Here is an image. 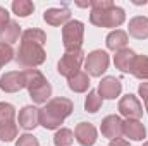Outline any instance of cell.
<instances>
[{
	"label": "cell",
	"mask_w": 148,
	"mask_h": 146,
	"mask_svg": "<svg viewBox=\"0 0 148 146\" xmlns=\"http://www.w3.org/2000/svg\"><path fill=\"white\" fill-rule=\"evenodd\" d=\"M74 103L66 96L50 98L43 108H40V126H43L47 131H57L60 129V124L73 113Z\"/></svg>",
	"instance_id": "1"
},
{
	"label": "cell",
	"mask_w": 148,
	"mask_h": 146,
	"mask_svg": "<svg viewBox=\"0 0 148 146\" xmlns=\"http://www.w3.org/2000/svg\"><path fill=\"white\" fill-rule=\"evenodd\" d=\"M16 60L21 67L24 69H36L47 60V52L43 45L33 43V41H23L16 52Z\"/></svg>",
	"instance_id": "2"
},
{
	"label": "cell",
	"mask_w": 148,
	"mask_h": 146,
	"mask_svg": "<svg viewBox=\"0 0 148 146\" xmlns=\"http://www.w3.org/2000/svg\"><path fill=\"white\" fill-rule=\"evenodd\" d=\"M126 21V10L119 5H112L109 9L91 10L90 12V23L97 28H119Z\"/></svg>",
	"instance_id": "3"
},
{
	"label": "cell",
	"mask_w": 148,
	"mask_h": 146,
	"mask_svg": "<svg viewBox=\"0 0 148 146\" xmlns=\"http://www.w3.org/2000/svg\"><path fill=\"white\" fill-rule=\"evenodd\" d=\"M84 38V24L77 19H71L67 24L62 26V45L66 52L81 50Z\"/></svg>",
	"instance_id": "4"
},
{
	"label": "cell",
	"mask_w": 148,
	"mask_h": 146,
	"mask_svg": "<svg viewBox=\"0 0 148 146\" xmlns=\"http://www.w3.org/2000/svg\"><path fill=\"white\" fill-rule=\"evenodd\" d=\"M110 64V57L105 50H93L84 57V69L91 77H102L107 72Z\"/></svg>",
	"instance_id": "5"
},
{
	"label": "cell",
	"mask_w": 148,
	"mask_h": 146,
	"mask_svg": "<svg viewBox=\"0 0 148 146\" xmlns=\"http://www.w3.org/2000/svg\"><path fill=\"white\" fill-rule=\"evenodd\" d=\"M84 64V52L83 50H74V52H66L59 64H57V72L64 77H71L76 72L81 71V65Z\"/></svg>",
	"instance_id": "6"
},
{
	"label": "cell",
	"mask_w": 148,
	"mask_h": 146,
	"mask_svg": "<svg viewBox=\"0 0 148 146\" xmlns=\"http://www.w3.org/2000/svg\"><path fill=\"white\" fill-rule=\"evenodd\" d=\"M117 110H119V113H121L122 117H126V119L140 120L141 115H143V105H141V102L138 100L136 95H131V93L124 95V96L119 100Z\"/></svg>",
	"instance_id": "7"
},
{
	"label": "cell",
	"mask_w": 148,
	"mask_h": 146,
	"mask_svg": "<svg viewBox=\"0 0 148 146\" xmlns=\"http://www.w3.org/2000/svg\"><path fill=\"white\" fill-rule=\"evenodd\" d=\"M26 88L23 71H9L0 76V89L3 93H17Z\"/></svg>",
	"instance_id": "8"
},
{
	"label": "cell",
	"mask_w": 148,
	"mask_h": 146,
	"mask_svg": "<svg viewBox=\"0 0 148 146\" xmlns=\"http://www.w3.org/2000/svg\"><path fill=\"white\" fill-rule=\"evenodd\" d=\"M74 139L81 146H93L98 139V131L90 122H79L74 127Z\"/></svg>",
	"instance_id": "9"
},
{
	"label": "cell",
	"mask_w": 148,
	"mask_h": 146,
	"mask_svg": "<svg viewBox=\"0 0 148 146\" xmlns=\"http://www.w3.org/2000/svg\"><path fill=\"white\" fill-rule=\"evenodd\" d=\"M97 91L103 100H115L122 93V83L115 76H105V77H102Z\"/></svg>",
	"instance_id": "10"
},
{
	"label": "cell",
	"mask_w": 148,
	"mask_h": 146,
	"mask_svg": "<svg viewBox=\"0 0 148 146\" xmlns=\"http://www.w3.org/2000/svg\"><path fill=\"white\" fill-rule=\"evenodd\" d=\"M122 124L124 120L115 115V113H110L107 117H103L102 120V126H100V131H102V136L107 138V139H117L122 136Z\"/></svg>",
	"instance_id": "11"
},
{
	"label": "cell",
	"mask_w": 148,
	"mask_h": 146,
	"mask_svg": "<svg viewBox=\"0 0 148 146\" xmlns=\"http://www.w3.org/2000/svg\"><path fill=\"white\" fill-rule=\"evenodd\" d=\"M17 124L24 131H33L36 126H40V108L35 105H26L19 110Z\"/></svg>",
	"instance_id": "12"
},
{
	"label": "cell",
	"mask_w": 148,
	"mask_h": 146,
	"mask_svg": "<svg viewBox=\"0 0 148 146\" xmlns=\"http://www.w3.org/2000/svg\"><path fill=\"white\" fill-rule=\"evenodd\" d=\"M43 21L50 26H64L71 21V10L67 7H52L43 12Z\"/></svg>",
	"instance_id": "13"
},
{
	"label": "cell",
	"mask_w": 148,
	"mask_h": 146,
	"mask_svg": "<svg viewBox=\"0 0 148 146\" xmlns=\"http://www.w3.org/2000/svg\"><path fill=\"white\" fill-rule=\"evenodd\" d=\"M122 136L129 138L131 141H141L147 138V127L143 126L141 120L126 119L122 124Z\"/></svg>",
	"instance_id": "14"
},
{
	"label": "cell",
	"mask_w": 148,
	"mask_h": 146,
	"mask_svg": "<svg viewBox=\"0 0 148 146\" xmlns=\"http://www.w3.org/2000/svg\"><path fill=\"white\" fill-rule=\"evenodd\" d=\"M127 35L136 40H147L148 38V17L145 16H134L127 24Z\"/></svg>",
	"instance_id": "15"
},
{
	"label": "cell",
	"mask_w": 148,
	"mask_h": 146,
	"mask_svg": "<svg viewBox=\"0 0 148 146\" xmlns=\"http://www.w3.org/2000/svg\"><path fill=\"white\" fill-rule=\"evenodd\" d=\"M136 55L138 53L133 52L131 48H124V50L115 52V55H114L115 69H119L121 72H131V67H133V62H134Z\"/></svg>",
	"instance_id": "16"
},
{
	"label": "cell",
	"mask_w": 148,
	"mask_h": 146,
	"mask_svg": "<svg viewBox=\"0 0 148 146\" xmlns=\"http://www.w3.org/2000/svg\"><path fill=\"white\" fill-rule=\"evenodd\" d=\"M127 41H129V35L124 29H112L110 33L107 35V38H105V45L112 52L124 50L126 45H127Z\"/></svg>",
	"instance_id": "17"
},
{
	"label": "cell",
	"mask_w": 148,
	"mask_h": 146,
	"mask_svg": "<svg viewBox=\"0 0 148 146\" xmlns=\"http://www.w3.org/2000/svg\"><path fill=\"white\" fill-rule=\"evenodd\" d=\"M21 35H23V31H21V26L17 21H9L7 24H3L0 28V41L7 43L10 46H12V43H16L19 40Z\"/></svg>",
	"instance_id": "18"
},
{
	"label": "cell",
	"mask_w": 148,
	"mask_h": 146,
	"mask_svg": "<svg viewBox=\"0 0 148 146\" xmlns=\"http://www.w3.org/2000/svg\"><path fill=\"white\" fill-rule=\"evenodd\" d=\"M90 76L86 74V71H79L67 79V86L74 93H86L90 89Z\"/></svg>",
	"instance_id": "19"
},
{
	"label": "cell",
	"mask_w": 148,
	"mask_h": 146,
	"mask_svg": "<svg viewBox=\"0 0 148 146\" xmlns=\"http://www.w3.org/2000/svg\"><path fill=\"white\" fill-rule=\"evenodd\" d=\"M28 93H29V98H31L35 103L41 105V103L50 102V96H52V86H50V83L47 81V83L40 84L38 88L31 89V91H28Z\"/></svg>",
	"instance_id": "20"
},
{
	"label": "cell",
	"mask_w": 148,
	"mask_h": 146,
	"mask_svg": "<svg viewBox=\"0 0 148 146\" xmlns=\"http://www.w3.org/2000/svg\"><path fill=\"white\" fill-rule=\"evenodd\" d=\"M131 74L140 79V81H148V57L147 55H136L133 67H131Z\"/></svg>",
	"instance_id": "21"
},
{
	"label": "cell",
	"mask_w": 148,
	"mask_h": 146,
	"mask_svg": "<svg viewBox=\"0 0 148 146\" xmlns=\"http://www.w3.org/2000/svg\"><path fill=\"white\" fill-rule=\"evenodd\" d=\"M23 74H24V81H26V89L28 91L38 88L43 83H47V77L43 76L41 71H38V69H24Z\"/></svg>",
	"instance_id": "22"
},
{
	"label": "cell",
	"mask_w": 148,
	"mask_h": 146,
	"mask_svg": "<svg viewBox=\"0 0 148 146\" xmlns=\"http://www.w3.org/2000/svg\"><path fill=\"white\" fill-rule=\"evenodd\" d=\"M102 105H103V98L98 95V91L97 89H90L86 98H84V110L88 113H97L102 108Z\"/></svg>",
	"instance_id": "23"
},
{
	"label": "cell",
	"mask_w": 148,
	"mask_h": 146,
	"mask_svg": "<svg viewBox=\"0 0 148 146\" xmlns=\"http://www.w3.org/2000/svg\"><path fill=\"white\" fill-rule=\"evenodd\" d=\"M10 7H12V12L17 17H28L35 10V3L31 0H14Z\"/></svg>",
	"instance_id": "24"
},
{
	"label": "cell",
	"mask_w": 148,
	"mask_h": 146,
	"mask_svg": "<svg viewBox=\"0 0 148 146\" xmlns=\"http://www.w3.org/2000/svg\"><path fill=\"white\" fill-rule=\"evenodd\" d=\"M17 124L14 122V120H10V122H2L0 124V141H3V143H10V141H14L16 138H17Z\"/></svg>",
	"instance_id": "25"
},
{
	"label": "cell",
	"mask_w": 148,
	"mask_h": 146,
	"mask_svg": "<svg viewBox=\"0 0 148 146\" xmlns=\"http://www.w3.org/2000/svg\"><path fill=\"white\" fill-rule=\"evenodd\" d=\"M74 143V132L67 127H60L57 129L55 136H53V145L55 146H73Z\"/></svg>",
	"instance_id": "26"
},
{
	"label": "cell",
	"mask_w": 148,
	"mask_h": 146,
	"mask_svg": "<svg viewBox=\"0 0 148 146\" xmlns=\"http://www.w3.org/2000/svg\"><path fill=\"white\" fill-rule=\"evenodd\" d=\"M21 40H23V41H33V43L45 45V41H47V33H45L43 29H38V28H29V29L23 31Z\"/></svg>",
	"instance_id": "27"
},
{
	"label": "cell",
	"mask_w": 148,
	"mask_h": 146,
	"mask_svg": "<svg viewBox=\"0 0 148 146\" xmlns=\"http://www.w3.org/2000/svg\"><path fill=\"white\" fill-rule=\"evenodd\" d=\"M16 117V108L12 103L7 102H0V124L2 122H10Z\"/></svg>",
	"instance_id": "28"
},
{
	"label": "cell",
	"mask_w": 148,
	"mask_h": 146,
	"mask_svg": "<svg viewBox=\"0 0 148 146\" xmlns=\"http://www.w3.org/2000/svg\"><path fill=\"white\" fill-rule=\"evenodd\" d=\"M12 59H14V48L10 45H7V43H2L0 41V69L5 64H9Z\"/></svg>",
	"instance_id": "29"
},
{
	"label": "cell",
	"mask_w": 148,
	"mask_h": 146,
	"mask_svg": "<svg viewBox=\"0 0 148 146\" xmlns=\"http://www.w3.org/2000/svg\"><path fill=\"white\" fill-rule=\"evenodd\" d=\"M16 146H40V143H38V138H35L33 134L24 132V134H21V136L17 138Z\"/></svg>",
	"instance_id": "30"
},
{
	"label": "cell",
	"mask_w": 148,
	"mask_h": 146,
	"mask_svg": "<svg viewBox=\"0 0 148 146\" xmlns=\"http://www.w3.org/2000/svg\"><path fill=\"white\" fill-rule=\"evenodd\" d=\"M115 5L112 0H91V10H100V9H109Z\"/></svg>",
	"instance_id": "31"
},
{
	"label": "cell",
	"mask_w": 148,
	"mask_h": 146,
	"mask_svg": "<svg viewBox=\"0 0 148 146\" xmlns=\"http://www.w3.org/2000/svg\"><path fill=\"white\" fill-rule=\"evenodd\" d=\"M9 21H10V14H9V10H7L5 7L0 5V28H2L3 24H7Z\"/></svg>",
	"instance_id": "32"
},
{
	"label": "cell",
	"mask_w": 148,
	"mask_h": 146,
	"mask_svg": "<svg viewBox=\"0 0 148 146\" xmlns=\"http://www.w3.org/2000/svg\"><path fill=\"white\" fill-rule=\"evenodd\" d=\"M138 95L143 98V102L148 100V81L145 83H140V86H138Z\"/></svg>",
	"instance_id": "33"
},
{
	"label": "cell",
	"mask_w": 148,
	"mask_h": 146,
	"mask_svg": "<svg viewBox=\"0 0 148 146\" xmlns=\"http://www.w3.org/2000/svg\"><path fill=\"white\" fill-rule=\"evenodd\" d=\"M109 146H131L129 145V141L127 139H124V138H117V139H112Z\"/></svg>",
	"instance_id": "34"
},
{
	"label": "cell",
	"mask_w": 148,
	"mask_h": 146,
	"mask_svg": "<svg viewBox=\"0 0 148 146\" xmlns=\"http://www.w3.org/2000/svg\"><path fill=\"white\" fill-rule=\"evenodd\" d=\"M145 112L148 113V100H145Z\"/></svg>",
	"instance_id": "35"
},
{
	"label": "cell",
	"mask_w": 148,
	"mask_h": 146,
	"mask_svg": "<svg viewBox=\"0 0 148 146\" xmlns=\"http://www.w3.org/2000/svg\"><path fill=\"white\" fill-rule=\"evenodd\" d=\"M143 146H148V141H147V143H143Z\"/></svg>",
	"instance_id": "36"
}]
</instances>
